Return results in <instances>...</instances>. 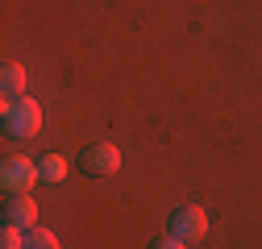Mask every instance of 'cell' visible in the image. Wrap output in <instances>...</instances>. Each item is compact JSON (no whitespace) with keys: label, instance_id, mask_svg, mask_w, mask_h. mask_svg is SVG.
Here are the masks:
<instances>
[{"label":"cell","instance_id":"obj_6","mask_svg":"<svg viewBox=\"0 0 262 249\" xmlns=\"http://www.w3.org/2000/svg\"><path fill=\"white\" fill-rule=\"evenodd\" d=\"M0 91H5V100H17L21 91H25V67L9 62V67L0 71Z\"/></svg>","mask_w":262,"mask_h":249},{"label":"cell","instance_id":"obj_7","mask_svg":"<svg viewBox=\"0 0 262 249\" xmlns=\"http://www.w3.org/2000/svg\"><path fill=\"white\" fill-rule=\"evenodd\" d=\"M38 175L46 183H62L67 179V158H62V154H46V158L38 162Z\"/></svg>","mask_w":262,"mask_h":249},{"label":"cell","instance_id":"obj_10","mask_svg":"<svg viewBox=\"0 0 262 249\" xmlns=\"http://www.w3.org/2000/svg\"><path fill=\"white\" fill-rule=\"evenodd\" d=\"M150 249H187V241H179V237L171 233V237H158V241H154Z\"/></svg>","mask_w":262,"mask_h":249},{"label":"cell","instance_id":"obj_4","mask_svg":"<svg viewBox=\"0 0 262 249\" xmlns=\"http://www.w3.org/2000/svg\"><path fill=\"white\" fill-rule=\"evenodd\" d=\"M79 162H83V170H88V175H113V170L121 166V150H117V145H108V141H100V145H88Z\"/></svg>","mask_w":262,"mask_h":249},{"label":"cell","instance_id":"obj_3","mask_svg":"<svg viewBox=\"0 0 262 249\" xmlns=\"http://www.w3.org/2000/svg\"><path fill=\"white\" fill-rule=\"evenodd\" d=\"M171 233H175L179 241H200V237L208 233V216H204V208H195V204L179 208V212L171 216Z\"/></svg>","mask_w":262,"mask_h":249},{"label":"cell","instance_id":"obj_9","mask_svg":"<svg viewBox=\"0 0 262 249\" xmlns=\"http://www.w3.org/2000/svg\"><path fill=\"white\" fill-rule=\"evenodd\" d=\"M0 249H25V233L5 225V233H0Z\"/></svg>","mask_w":262,"mask_h":249},{"label":"cell","instance_id":"obj_2","mask_svg":"<svg viewBox=\"0 0 262 249\" xmlns=\"http://www.w3.org/2000/svg\"><path fill=\"white\" fill-rule=\"evenodd\" d=\"M34 179H42V175H38V166L29 158H5V166H0V187H5L9 195H25L29 187H34Z\"/></svg>","mask_w":262,"mask_h":249},{"label":"cell","instance_id":"obj_8","mask_svg":"<svg viewBox=\"0 0 262 249\" xmlns=\"http://www.w3.org/2000/svg\"><path fill=\"white\" fill-rule=\"evenodd\" d=\"M25 249H62V245H58V237L46 233V229H25Z\"/></svg>","mask_w":262,"mask_h":249},{"label":"cell","instance_id":"obj_5","mask_svg":"<svg viewBox=\"0 0 262 249\" xmlns=\"http://www.w3.org/2000/svg\"><path fill=\"white\" fill-rule=\"evenodd\" d=\"M5 225H13V229H34V225H38L34 200H29V195H9V200H5Z\"/></svg>","mask_w":262,"mask_h":249},{"label":"cell","instance_id":"obj_1","mask_svg":"<svg viewBox=\"0 0 262 249\" xmlns=\"http://www.w3.org/2000/svg\"><path fill=\"white\" fill-rule=\"evenodd\" d=\"M0 120H5V133L9 137L29 141V137H38V129H42V108L29 100V96H17V100H5Z\"/></svg>","mask_w":262,"mask_h":249}]
</instances>
